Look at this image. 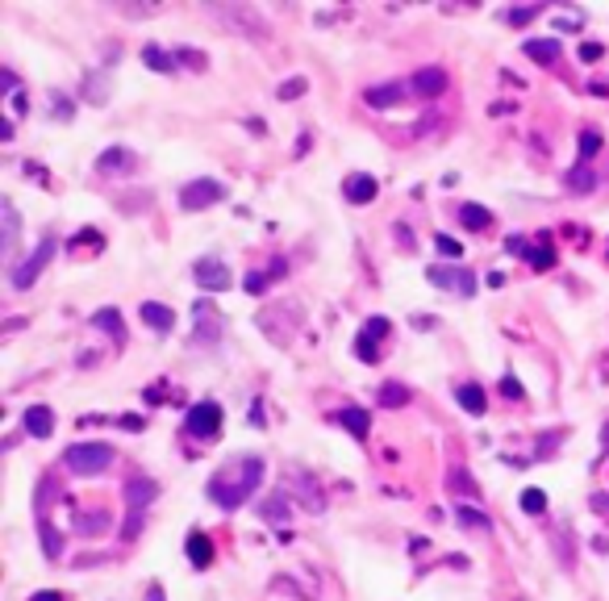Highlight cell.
I'll return each mask as SVG.
<instances>
[{
  "mask_svg": "<svg viewBox=\"0 0 609 601\" xmlns=\"http://www.w3.org/2000/svg\"><path fill=\"white\" fill-rule=\"evenodd\" d=\"M192 276H196V284H200L205 292H226V288L234 284V276H230V267H226L221 259H196V263H192Z\"/></svg>",
  "mask_w": 609,
  "mask_h": 601,
  "instance_id": "obj_7",
  "label": "cell"
},
{
  "mask_svg": "<svg viewBox=\"0 0 609 601\" xmlns=\"http://www.w3.org/2000/svg\"><path fill=\"white\" fill-rule=\"evenodd\" d=\"M75 531L88 535V539H92V535H104V531H109V514H104V510H88V514L75 518Z\"/></svg>",
  "mask_w": 609,
  "mask_h": 601,
  "instance_id": "obj_27",
  "label": "cell"
},
{
  "mask_svg": "<svg viewBox=\"0 0 609 601\" xmlns=\"http://www.w3.org/2000/svg\"><path fill=\"white\" fill-rule=\"evenodd\" d=\"M146 601H163V589H159V585H150V593H146Z\"/></svg>",
  "mask_w": 609,
  "mask_h": 601,
  "instance_id": "obj_53",
  "label": "cell"
},
{
  "mask_svg": "<svg viewBox=\"0 0 609 601\" xmlns=\"http://www.w3.org/2000/svg\"><path fill=\"white\" fill-rule=\"evenodd\" d=\"M447 485H451V489H455V493H468V497H472V501H476V497H480V489H476V485H472V476H464V472H459V468H451V472H447Z\"/></svg>",
  "mask_w": 609,
  "mask_h": 601,
  "instance_id": "obj_34",
  "label": "cell"
},
{
  "mask_svg": "<svg viewBox=\"0 0 609 601\" xmlns=\"http://www.w3.org/2000/svg\"><path fill=\"white\" fill-rule=\"evenodd\" d=\"M564 184H568L572 192H593V188H597V171H593L589 163H576V167H568Z\"/></svg>",
  "mask_w": 609,
  "mask_h": 601,
  "instance_id": "obj_23",
  "label": "cell"
},
{
  "mask_svg": "<svg viewBox=\"0 0 609 601\" xmlns=\"http://www.w3.org/2000/svg\"><path fill=\"white\" fill-rule=\"evenodd\" d=\"M121 426H125V430H142V426H146V422H142V418H138V414H125V418H121Z\"/></svg>",
  "mask_w": 609,
  "mask_h": 601,
  "instance_id": "obj_48",
  "label": "cell"
},
{
  "mask_svg": "<svg viewBox=\"0 0 609 601\" xmlns=\"http://www.w3.org/2000/svg\"><path fill=\"white\" fill-rule=\"evenodd\" d=\"M0 217H4V251L13 255L17 251V238H21V217H17L13 201H0Z\"/></svg>",
  "mask_w": 609,
  "mask_h": 601,
  "instance_id": "obj_24",
  "label": "cell"
},
{
  "mask_svg": "<svg viewBox=\"0 0 609 601\" xmlns=\"http://www.w3.org/2000/svg\"><path fill=\"white\" fill-rule=\"evenodd\" d=\"M405 96H409V84H376V88L363 92V100H367L372 109H393V104H401Z\"/></svg>",
  "mask_w": 609,
  "mask_h": 601,
  "instance_id": "obj_13",
  "label": "cell"
},
{
  "mask_svg": "<svg viewBox=\"0 0 609 601\" xmlns=\"http://www.w3.org/2000/svg\"><path fill=\"white\" fill-rule=\"evenodd\" d=\"M606 451H609V426L601 430V455H606Z\"/></svg>",
  "mask_w": 609,
  "mask_h": 601,
  "instance_id": "obj_54",
  "label": "cell"
},
{
  "mask_svg": "<svg viewBox=\"0 0 609 601\" xmlns=\"http://www.w3.org/2000/svg\"><path fill=\"white\" fill-rule=\"evenodd\" d=\"M434 247H438V251H443L447 259H459V255H464V247H459V242H455L451 234H434Z\"/></svg>",
  "mask_w": 609,
  "mask_h": 601,
  "instance_id": "obj_38",
  "label": "cell"
},
{
  "mask_svg": "<svg viewBox=\"0 0 609 601\" xmlns=\"http://www.w3.org/2000/svg\"><path fill=\"white\" fill-rule=\"evenodd\" d=\"M63 464L75 476H96V472H104L113 464V447H104V443H75V447L63 451Z\"/></svg>",
  "mask_w": 609,
  "mask_h": 601,
  "instance_id": "obj_2",
  "label": "cell"
},
{
  "mask_svg": "<svg viewBox=\"0 0 609 601\" xmlns=\"http://www.w3.org/2000/svg\"><path fill=\"white\" fill-rule=\"evenodd\" d=\"M355 355H359V359H380V347H372V343H359V338H355Z\"/></svg>",
  "mask_w": 609,
  "mask_h": 601,
  "instance_id": "obj_42",
  "label": "cell"
},
{
  "mask_svg": "<svg viewBox=\"0 0 609 601\" xmlns=\"http://www.w3.org/2000/svg\"><path fill=\"white\" fill-rule=\"evenodd\" d=\"M459 221H464L468 230H489V226H493V213H489L484 205L468 201V205H459Z\"/></svg>",
  "mask_w": 609,
  "mask_h": 601,
  "instance_id": "obj_26",
  "label": "cell"
},
{
  "mask_svg": "<svg viewBox=\"0 0 609 601\" xmlns=\"http://www.w3.org/2000/svg\"><path fill=\"white\" fill-rule=\"evenodd\" d=\"M526 263H530L535 272H547V267H555V251H551V242L543 238L539 247H526Z\"/></svg>",
  "mask_w": 609,
  "mask_h": 601,
  "instance_id": "obj_29",
  "label": "cell"
},
{
  "mask_svg": "<svg viewBox=\"0 0 609 601\" xmlns=\"http://www.w3.org/2000/svg\"><path fill=\"white\" fill-rule=\"evenodd\" d=\"M213 13H217V17H221L226 25L242 29L246 38H255V42H263V38H267V25H263V17H259L255 8H246V4H234V8H221V4H217Z\"/></svg>",
  "mask_w": 609,
  "mask_h": 601,
  "instance_id": "obj_6",
  "label": "cell"
},
{
  "mask_svg": "<svg viewBox=\"0 0 609 601\" xmlns=\"http://www.w3.org/2000/svg\"><path fill=\"white\" fill-rule=\"evenodd\" d=\"M522 510H526V514H543V510H547V493H543V489H526V493H522Z\"/></svg>",
  "mask_w": 609,
  "mask_h": 601,
  "instance_id": "obj_36",
  "label": "cell"
},
{
  "mask_svg": "<svg viewBox=\"0 0 609 601\" xmlns=\"http://www.w3.org/2000/svg\"><path fill=\"white\" fill-rule=\"evenodd\" d=\"M259 481H263V460L259 455H246L238 464H226L209 481V501H217L221 510H238L259 489Z\"/></svg>",
  "mask_w": 609,
  "mask_h": 601,
  "instance_id": "obj_1",
  "label": "cell"
},
{
  "mask_svg": "<svg viewBox=\"0 0 609 601\" xmlns=\"http://www.w3.org/2000/svg\"><path fill=\"white\" fill-rule=\"evenodd\" d=\"M376 192H380V184H376V175H367V171H355V175H347V184H342V196H347L351 205H372Z\"/></svg>",
  "mask_w": 609,
  "mask_h": 601,
  "instance_id": "obj_10",
  "label": "cell"
},
{
  "mask_svg": "<svg viewBox=\"0 0 609 601\" xmlns=\"http://www.w3.org/2000/svg\"><path fill=\"white\" fill-rule=\"evenodd\" d=\"M455 522L464 526V531H480V535H489L493 531V518L489 514H480L476 506H468V501H459L455 506Z\"/></svg>",
  "mask_w": 609,
  "mask_h": 601,
  "instance_id": "obj_21",
  "label": "cell"
},
{
  "mask_svg": "<svg viewBox=\"0 0 609 601\" xmlns=\"http://www.w3.org/2000/svg\"><path fill=\"white\" fill-rule=\"evenodd\" d=\"M535 13H539V8H514V13H509V21H514V25H522V21H530Z\"/></svg>",
  "mask_w": 609,
  "mask_h": 601,
  "instance_id": "obj_46",
  "label": "cell"
},
{
  "mask_svg": "<svg viewBox=\"0 0 609 601\" xmlns=\"http://www.w3.org/2000/svg\"><path fill=\"white\" fill-rule=\"evenodd\" d=\"M522 50H526V54H530L535 63H543V67L560 63V54H564L560 38H526V42H522Z\"/></svg>",
  "mask_w": 609,
  "mask_h": 601,
  "instance_id": "obj_14",
  "label": "cell"
},
{
  "mask_svg": "<svg viewBox=\"0 0 609 601\" xmlns=\"http://www.w3.org/2000/svg\"><path fill=\"white\" fill-rule=\"evenodd\" d=\"M184 552H188L192 568H209V564H213V539H209L205 531H192L188 543H184Z\"/></svg>",
  "mask_w": 609,
  "mask_h": 601,
  "instance_id": "obj_17",
  "label": "cell"
},
{
  "mask_svg": "<svg viewBox=\"0 0 609 601\" xmlns=\"http://www.w3.org/2000/svg\"><path fill=\"white\" fill-rule=\"evenodd\" d=\"M38 535H42V552H46L50 560H58V556H63V531H58L54 522H46V518H42Z\"/></svg>",
  "mask_w": 609,
  "mask_h": 601,
  "instance_id": "obj_28",
  "label": "cell"
},
{
  "mask_svg": "<svg viewBox=\"0 0 609 601\" xmlns=\"http://www.w3.org/2000/svg\"><path fill=\"white\" fill-rule=\"evenodd\" d=\"M92 326L104 330L117 347H125V338H129V334H125V322H121V313H117L113 305H109V309H96V313H92Z\"/></svg>",
  "mask_w": 609,
  "mask_h": 601,
  "instance_id": "obj_16",
  "label": "cell"
},
{
  "mask_svg": "<svg viewBox=\"0 0 609 601\" xmlns=\"http://www.w3.org/2000/svg\"><path fill=\"white\" fill-rule=\"evenodd\" d=\"M393 234H397V242H401L405 251H413V234H409V226H401V221H397V230H393Z\"/></svg>",
  "mask_w": 609,
  "mask_h": 601,
  "instance_id": "obj_44",
  "label": "cell"
},
{
  "mask_svg": "<svg viewBox=\"0 0 609 601\" xmlns=\"http://www.w3.org/2000/svg\"><path fill=\"white\" fill-rule=\"evenodd\" d=\"M501 393H505V397H509V401H522V397H526V389H522V384H518V380H514V376H509V372H505V376H501Z\"/></svg>",
  "mask_w": 609,
  "mask_h": 601,
  "instance_id": "obj_40",
  "label": "cell"
},
{
  "mask_svg": "<svg viewBox=\"0 0 609 601\" xmlns=\"http://www.w3.org/2000/svg\"><path fill=\"white\" fill-rule=\"evenodd\" d=\"M29 601H67L63 593H54V589H42V593H33Z\"/></svg>",
  "mask_w": 609,
  "mask_h": 601,
  "instance_id": "obj_49",
  "label": "cell"
},
{
  "mask_svg": "<svg viewBox=\"0 0 609 601\" xmlns=\"http://www.w3.org/2000/svg\"><path fill=\"white\" fill-rule=\"evenodd\" d=\"M8 100H13V104H8V109H13V117H21V113H25V92H13Z\"/></svg>",
  "mask_w": 609,
  "mask_h": 601,
  "instance_id": "obj_47",
  "label": "cell"
},
{
  "mask_svg": "<svg viewBox=\"0 0 609 601\" xmlns=\"http://www.w3.org/2000/svg\"><path fill=\"white\" fill-rule=\"evenodd\" d=\"M54 247H58L54 238H42V242H38V251H33V255H25V259H21V263L13 267V276H8V280H13V288H29V284H33V280L42 276V267L50 263Z\"/></svg>",
  "mask_w": 609,
  "mask_h": 601,
  "instance_id": "obj_4",
  "label": "cell"
},
{
  "mask_svg": "<svg viewBox=\"0 0 609 601\" xmlns=\"http://www.w3.org/2000/svg\"><path fill=\"white\" fill-rule=\"evenodd\" d=\"M388 330H393V322H388V318H367V322H363V330H359V343H372V347H376Z\"/></svg>",
  "mask_w": 609,
  "mask_h": 601,
  "instance_id": "obj_30",
  "label": "cell"
},
{
  "mask_svg": "<svg viewBox=\"0 0 609 601\" xmlns=\"http://www.w3.org/2000/svg\"><path fill=\"white\" fill-rule=\"evenodd\" d=\"M296 493H305L301 501H305V510H309V514H322V510H326V493L317 489L313 472H301V476H296Z\"/></svg>",
  "mask_w": 609,
  "mask_h": 601,
  "instance_id": "obj_20",
  "label": "cell"
},
{
  "mask_svg": "<svg viewBox=\"0 0 609 601\" xmlns=\"http://www.w3.org/2000/svg\"><path fill=\"white\" fill-rule=\"evenodd\" d=\"M171 54H175V63H188L192 71H205V63H209L205 50H192V46H180V50H171Z\"/></svg>",
  "mask_w": 609,
  "mask_h": 601,
  "instance_id": "obj_35",
  "label": "cell"
},
{
  "mask_svg": "<svg viewBox=\"0 0 609 601\" xmlns=\"http://www.w3.org/2000/svg\"><path fill=\"white\" fill-rule=\"evenodd\" d=\"M21 426H25V435H33V439H50V435H54V414H50L46 405H29L25 418H21Z\"/></svg>",
  "mask_w": 609,
  "mask_h": 601,
  "instance_id": "obj_15",
  "label": "cell"
},
{
  "mask_svg": "<svg viewBox=\"0 0 609 601\" xmlns=\"http://www.w3.org/2000/svg\"><path fill=\"white\" fill-rule=\"evenodd\" d=\"M422 100H434V96H443L447 92V71L443 67H422L418 75H413V84H409Z\"/></svg>",
  "mask_w": 609,
  "mask_h": 601,
  "instance_id": "obj_11",
  "label": "cell"
},
{
  "mask_svg": "<svg viewBox=\"0 0 609 601\" xmlns=\"http://www.w3.org/2000/svg\"><path fill=\"white\" fill-rule=\"evenodd\" d=\"M580 58H585V63H597V58H601V46H597V42H585V46H580Z\"/></svg>",
  "mask_w": 609,
  "mask_h": 601,
  "instance_id": "obj_43",
  "label": "cell"
},
{
  "mask_svg": "<svg viewBox=\"0 0 609 601\" xmlns=\"http://www.w3.org/2000/svg\"><path fill=\"white\" fill-rule=\"evenodd\" d=\"M380 401H384L388 409H397V405H405V401H409V389H405V384H397V380H388V384L380 389Z\"/></svg>",
  "mask_w": 609,
  "mask_h": 601,
  "instance_id": "obj_33",
  "label": "cell"
},
{
  "mask_svg": "<svg viewBox=\"0 0 609 601\" xmlns=\"http://www.w3.org/2000/svg\"><path fill=\"white\" fill-rule=\"evenodd\" d=\"M217 201H226V188L217 184V180H192V184H184L180 188V205L188 209V213H196V209H209V205H217Z\"/></svg>",
  "mask_w": 609,
  "mask_h": 601,
  "instance_id": "obj_5",
  "label": "cell"
},
{
  "mask_svg": "<svg viewBox=\"0 0 609 601\" xmlns=\"http://www.w3.org/2000/svg\"><path fill=\"white\" fill-rule=\"evenodd\" d=\"M25 175H29V180H46V171H42V163H25Z\"/></svg>",
  "mask_w": 609,
  "mask_h": 601,
  "instance_id": "obj_50",
  "label": "cell"
},
{
  "mask_svg": "<svg viewBox=\"0 0 609 601\" xmlns=\"http://www.w3.org/2000/svg\"><path fill=\"white\" fill-rule=\"evenodd\" d=\"M0 138H4V142L13 138V117H4V121H0Z\"/></svg>",
  "mask_w": 609,
  "mask_h": 601,
  "instance_id": "obj_52",
  "label": "cell"
},
{
  "mask_svg": "<svg viewBox=\"0 0 609 601\" xmlns=\"http://www.w3.org/2000/svg\"><path fill=\"white\" fill-rule=\"evenodd\" d=\"M134 163H138V155L129 146H109V150L96 155V171L100 175H125V171H134Z\"/></svg>",
  "mask_w": 609,
  "mask_h": 601,
  "instance_id": "obj_9",
  "label": "cell"
},
{
  "mask_svg": "<svg viewBox=\"0 0 609 601\" xmlns=\"http://www.w3.org/2000/svg\"><path fill=\"white\" fill-rule=\"evenodd\" d=\"M75 242H100V234L88 226V230H79V238H75ZM75 242H71V247H75Z\"/></svg>",
  "mask_w": 609,
  "mask_h": 601,
  "instance_id": "obj_51",
  "label": "cell"
},
{
  "mask_svg": "<svg viewBox=\"0 0 609 601\" xmlns=\"http://www.w3.org/2000/svg\"><path fill=\"white\" fill-rule=\"evenodd\" d=\"M138 531H142V514H129V522H125V535H121V539H134Z\"/></svg>",
  "mask_w": 609,
  "mask_h": 601,
  "instance_id": "obj_45",
  "label": "cell"
},
{
  "mask_svg": "<svg viewBox=\"0 0 609 601\" xmlns=\"http://www.w3.org/2000/svg\"><path fill=\"white\" fill-rule=\"evenodd\" d=\"M159 497V485L150 481V476H134L129 485H125V501H129V514H142L150 501Z\"/></svg>",
  "mask_w": 609,
  "mask_h": 601,
  "instance_id": "obj_12",
  "label": "cell"
},
{
  "mask_svg": "<svg viewBox=\"0 0 609 601\" xmlns=\"http://www.w3.org/2000/svg\"><path fill=\"white\" fill-rule=\"evenodd\" d=\"M88 96H92V104H104L109 100V84L96 79V75H88Z\"/></svg>",
  "mask_w": 609,
  "mask_h": 601,
  "instance_id": "obj_39",
  "label": "cell"
},
{
  "mask_svg": "<svg viewBox=\"0 0 609 601\" xmlns=\"http://www.w3.org/2000/svg\"><path fill=\"white\" fill-rule=\"evenodd\" d=\"M184 435L188 439H200V443H213L221 435V405L217 401H196L184 418Z\"/></svg>",
  "mask_w": 609,
  "mask_h": 601,
  "instance_id": "obj_3",
  "label": "cell"
},
{
  "mask_svg": "<svg viewBox=\"0 0 609 601\" xmlns=\"http://www.w3.org/2000/svg\"><path fill=\"white\" fill-rule=\"evenodd\" d=\"M288 510H292V506H288V497H284V493H271V497L263 501V510H259V514H263V518H271V522H284V518H288Z\"/></svg>",
  "mask_w": 609,
  "mask_h": 601,
  "instance_id": "obj_31",
  "label": "cell"
},
{
  "mask_svg": "<svg viewBox=\"0 0 609 601\" xmlns=\"http://www.w3.org/2000/svg\"><path fill=\"white\" fill-rule=\"evenodd\" d=\"M601 150V134L597 130H580V159H593Z\"/></svg>",
  "mask_w": 609,
  "mask_h": 601,
  "instance_id": "obj_37",
  "label": "cell"
},
{
  "mask_svg": "<svg viewBox=\"0 0 609 601\" xmlns=\"http://www.w3.org/2000/svg\"><path fill=\"white\" fill-rule=\"evenodd\" d=\"M142 63H146L150 71H175V54H167L159 42H146V46H142Z\"/></svg>",
  "mask_w": 609,
  "mask_h": 601,
  "instance_id": "obj_25",
  "label": "cell"
},
{
  "mask_svg": "<svg viewBox=\"0 0 609 601\" xmlns=\"http://www.w3.org/2000/svg\"><path fill=\"white\" fill-rule=\"evenodd\" d=\"M138 313H142V322H146L150 330H159V334H167V330L175 326V313H171L167 305H159V301H146Z\"/></svg>",
  "mask_w": 609,
  "mask_h": 601,
  "instance_id": "obj_18",
  "label": "cell"
},
{
  "mask_svg": "<svg viewBox=\"0 0 609 601\" xmlns=\"http://www.w3.org/2000/svg\"><path fill=\"white\" fill-rule=\"evenodd\" d=\"M305 92H309V79H305V75H292V79H284V84H280L276 100H296V96H305Z\"/></svg>",
  "mask_w": 609,
  "mask_h": 601,
  "instance_id": "obj_32",
  "label": "cell"
},
{
  "mask_svg": "<svg viewBox=\"0 0 609 601\" xmlns=\"http://www.w3.org/2000/svg\"><path fill=\"white\" fill-rule=\"evenodd\" d=\"M338 422L355 435V439H367V430H372V418H367V409H359V405H347V409H338Z\"/></svg>",
  "mask_w": 609,
  "mask_h": 601,
  "instance_id": "obj_22",
  "label": "cell"
},
{
  "mask_svg": "<svg viewBox=\"0 0 609 601\" xmlns=\"http://www.w3.org/2000/svg\"><path fill=\"white\" fill-rule=\"evenodd\" d=\"M242 284H246V292H255V297H259V292L267 288V276H263V272H251V276H246Z\"/></svg>",
  "mask_w": 609,
  "mask_h": 601,
  "instance_id": "obj_41",
  "label": "cell"
},
{
  "mask_svg": "<svg viewBox=\"0 0 609 601\" xmlns=\"http://www.w3.org/2000/svg\"><path fill=\"white\" fill-rule=\"evenodd\" d=\"M455 401H459V405H464V409H468L472 418H480V414L489 409V401H484V389H480L476 380H468V384H459V389H455Z\"/></svg>",
  "mask_w": 609,
  "mask_h": 601,
  "instance_id": "obj_19",
  "label": "cell"
},
{
  "mask_svg": "<svg viewBox=\"0 0 609 601\" xmlns=\"http://www.w3.org/2000/svg\"><path fill=\"white\" fill-rule=\"evenodd\" d=\"M426 280L438 284V288H455L459 297H472L476 292V276L468 267H426Z\"/></svg>",
  "mask_w": 609,
  "mask_h": 601,
  "instance_id": "obj_8",
  "label": "cell"
}]
</instances>
